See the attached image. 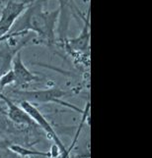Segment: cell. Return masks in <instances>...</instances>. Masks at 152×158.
Segmentation results:
<instances>
[{
  "label": "cell",
  "mask_w": 152,
  "mask_h": 158,
  "mask_svg": "<svg viewBox=\"0 0 152 158\" xmlns=\"http://www.w3.org/2000/svg\"><path fill=\"white\" fill-rule=\"evenodd\" d=\"M48 0H32L28 7L9 31L10 36H23L35 35L33 42L51 48L56 44V26L58 9L47 10L46 4Z\"/></svg>",
  "instance_id": "cell-1"
},
{
  "label": "cell",
  "mask_w": 152,
  "mask_h": 158,
  "mask_svg": "<svg viewBox=\"0 0 152 158\" xmlns=\"http://www.w3.org/2000/svg\"><path fill=\"white\" fill-rule=\"evenodd\" d=\"M9 95H6L11 100L14 102H21V101H27L30 102L34 105L39 104H48V103H54L58 104L62 107H66L72 111L79 113L80 115L82 114V109L78 106L73 105L72 103L66 102L62 99V97L68 96L71 94V91H66L60 89L59 86H50L47 89H22L13 88L9 90Z\"/></svg>",
  "instance_id": "cell-2"
},
{
  "label": "cell",
  "mask_w": 152,
  "mask_h": 158,
  "mask_svg": "<svg viewBox=\"0 0 152 158\" xmlns=\"http://www.w3.org/2000/svg\"><path fill=\"white\" fill-rule=\"evenodd\" d=\"M58 1V21L56 26V39L60 43L68 37V30L71 19H74L77 24L83 23L85 15L78 7L75 0H57Z\"/></svg>",
  "instance_id": "cell-3"
},
{
  "label": "cell",
  "mask_w": 152,
  "mask_h": 158,
  "mask_svg": "<svg viewBox=\"0 0 152 158\" xmlns=\"http://www.w3.org/2000/svg\"><path fill=\"white\" fill-rule=\"evenodd\" d=\"M34 36L35 35L28 34L18 40L20 36H10L8 34L4 35V39L0 41V76L11 70L16 54L33 41Z\"/></svg>",
  "instance_id": "cell-4"
},
{
  "label": "cell",
  "mask_w": 152,
  "mask_h": 158,
  "mask_svg": "<svg viewBox=\"0 0 152 158\" xmlns=\"http://www.w3.org/2000/svg\"><path fill=\"white\" fill-rule=\"evenodd\" d=\"M19 105L31 117V119L36 123L37 126L40 127L43 132L48 135V138L53 140L54 144H56L59 148V150H60V155H59V157L60 158H71L70 157V154L67 152V148H65V145L62 143L60 139L58 138V135L56 131H54L53 127L51 125V123L48 122V120L42 115V113L38 109V107L34 104H32L30 102H27V101L19 102Z\"/></svg>",
  "instance_id": "cell-5"
},
{
  "label": "cell",
  "mask_w": 152,
  "mask_h": 158,
  "mask_svg": "<svg viewBox=\"0 0 152 158\" xmlns=\"http://www.w3.org/2000/svg\"><path fill=\"white\" fill-rule=\"evenodd\" d=\"M32 0H7L0 12V36L8 34Z\"/></svg>",
  "instance_id": "cell-6"
},
{
  "label": "cell",
  "mask_w": 152,
  "mask_h": 158,
  "mask_svg": "<svg viewBox=\"0 0 152 158\" xmlns=\"http://www.w3.org/2000/svg\"><path fill=\"white\" fill-rule=\"evenodd\" d=\"M11 70L13 71L15 77L14 88L17 89H25L27 86H29V85L33 83H41L45 79L42 75L33 73L27 68L23 62V59H22L21 51L16 54V56L14 57Z\"/></svg>",
  "instance_id": "cell-7"
},
{
  "label": "cell",
  "mask_w": 152,
  "mask_h": 158,
  "mask_svg": "<svg viewBox=\"0 0 152 158\" xmlns=\"http://www.w3.org/2000/svg\"><path fill=\"white\" fill-rule=\"evenodd\" d=\"M60 43L66 47V49L71 54L76 53L87 55L90 48V9L88 10V14L85 15L80 34L76 37L67 39Z\"/></svg>",
  "instance_id": "cell-8"
},
{
  "label": "cell",
  "mask_w": 152,
  "mask_h": 158,
  "mask_svg": "<svg viewBox=\"0 0 152 158\" xmlns=\"http://www.w3.org/2000/svg\"><path fill=\"white\" fill-rule=\"evenodd\" d=\"M0 100L6 106L7 116L11 122L16 125H20V126L38 127L31 117L21 108V106L17 105V103L7 97L2 90H0Z\"/></svg>",
  "instance_id": "cell-9"
},
{
  "label": "cell",
  "mask_w": 152,
  "mask_h": 158,
  "mask_svg": "<svg viewBox=\"0 0 152 158\" xmlns=\"http://www.w3.org/2000/svg\"><path fill=\"white\" fill-rule=\"evenodd\" d=\"M8 148L14 151L15 153H17L21 157L26 158V157H42V158H52L51 151H42V150H37L34 148H25L23 145H20L17 143L11 144Z\"/></svg>",
  "instance_id": "cell-10"
},
{
  "label": "cell",
  "mask_w": 152,
  "mask_h": 158,
  "mask_svg": "<svg viewBox=\"0 0 152 158\" xmlns=\"http://www.w3.org/2000/svg\"><path fill=\"white\" fill-rule=\"evenodd\" d=\"M14 84H15V77L12 70H9L8 72L0 76V90H3L7 86L14 85Z\"/></svg>",
  "instance_id": "cell-11"
},
{
  "label": "cell",
  "mask_w": 152,
  "mask_h": 158,
  "mask_svg": "<svg viewBox=\"0 0 152 158\" xmlns=\"http://www.w3.org/2000/svg\"><path fill=\"white\" fill-rule=\"evenodd\" d=\"M0 158H23V157H21L17 153H15L9 148L1 146L0 148Z\"/></svg>",
  "instance_id": "cell-12"
},
{
  "label": "cell",
  "mask_w": 152,
  "mask_h": 158,
  "mask_svg": "<svg viewBox=\"0 0 152 158\" xmlns=\"http://www.w3.org/2000/svg\"><path fill=\"white\" fill-rule=\"evenodd\" d=\"M0 4H2V0H0Z\"/></svg>",
  "instance_id": "cell-13"
},
{
  "label": "cell",
  "mask_w": 152,
  "mask_h": 158,
  "mask_svg": "<svg viewBox=\"0 0 152 158\" xmlns=\"http://www.w3.org/2000/svg\"><path fill=\"white\" fill-rule=\"evenodd\" d=\"M57 158H60V157H59V156H58V157H57Z\"/></svg>",
  "instance_id": "cell-14"
}]
</instances>
